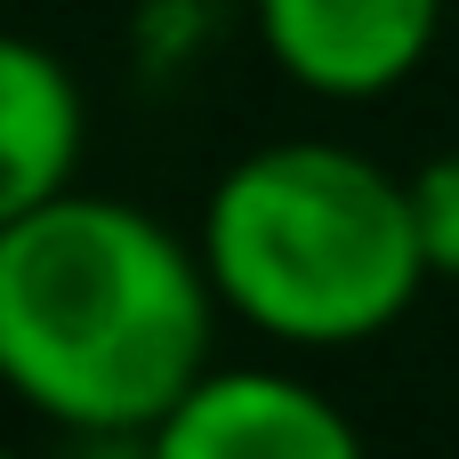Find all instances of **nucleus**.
I'll list each match as a JSON object with an SVG mask.
<instances>
[{
	"label": "nucleus",
	"mask_w": 459,
	"mask_h": 459,
	"mask_svg": "<svg viewBox=\"0 0 459 459\" xmlns=\"http://www.w3.org/2000/svg\"><path fill=\"white\" fill-rule=\"evenodd\" d=\"M218 282L202 242L113 194H56L0 234V387L65 436L153 428L202 371Z\"/></svg>",
	"instance_id": "nucleus-1"
},
{
	"label": "nucleus",
	"mask_w": 459,
	"mask_h": 459,
	"mask_svg": "<svg viewBox=\"0 0 459 459\" xmlns=\"http://www.w3.org/2000/svg\"><path fill=\"white\" fill-rule=\"evenodd\" d=\"M202 266L218 307L282 347H363L436 282L411 178L355 145L282 137L242 153L202 202Z\"/></svg>",
	"instance_id": "nucleus-2"
},
{
	"label": "nucleus",
	"mask_w": 459,
	"mask_h": 459,
	"mask_svg": "<svg viewBox=\"0 0 459 459\" xmlns=\"http://www.w3.org/2000/svg\"><path fill=\"white\" fill-rule=\"evenodd\" d=\"M153 459H371L355 420L307 387L299 371L242 363V371H202L153 428Z\"/></svg>",
	"instance_id": "nucleus-3"
},
{
	"label": "nucleus",
	"mask_w": 459,
	"mask_h": 459,
	"mask_svg": "<svg viewBox=\"0 0 459 459\" xmlns=\"http://www.w3.org/2000/svg\"><path fill=\"white\" fill-rule=\"evenodd\" d=\"M444 0H258L266 56L331 105H371L420 73Z\"/></svg>",
	"instance_id": "nucleus-4"
},
{
	"label": "nucleus",
	"mask_w": 459,
	"mask_h": 459,
	"mask_svg": "<svg viewBox=\"0 0 459 459\" xmlns=\"http://www.w3.org/2000/svg\"><path fill=\"white\" fill-rule=\"evenodd\" d=\"M81 81L24 32H0V234L56 202L81 169Z\"/></svg>",
	"instance_id": "nucleus-5"
},
{
	"label": "nucleus",
	"mask_w": 459,
	"mask_h": 459,
	"mask_svg": "<svg viewBox=\"0 0 459 459\" xmlns=\"http://www.w3.org/2000/svg\"><path fill=\"white\" fill-rule=\"evenodd\" d=\"M411 218H420L428 274H436V282H459V145L436 153V161L411 178Z\"/></svg>",
	"instance_id": "nucleus-6"
},
{
	"label": "nucleus",
	"mask_w": 459,
	"mask_h": 459,
	"mask_svg": "<svg viewBox=\"0 0 459 459\" xmlns=\"http://www.w3.org/2000/svg\"><path fill=\"white\" fill-rule=\"evenodd\" d=\"M65 459H153L145 428H113V436H65Z\"/></svg>",
	"instance_id": "nucleus-7"
},
{
	"label": "nucleus",
	"mask_w": 459,
	"mask_h": 459,
	"mask_svg": "<svg viewBox=\"0 0 459 459\" xmlns=\"http://www.w3.org/2000/svg\"><path fill=\"white\" fill-rule=\"evenodd\" d=\"M0 459H24V452H8V444H0Z\"/></svg>",
	"instance_id": "nucleus-8"
}]
</instances>
